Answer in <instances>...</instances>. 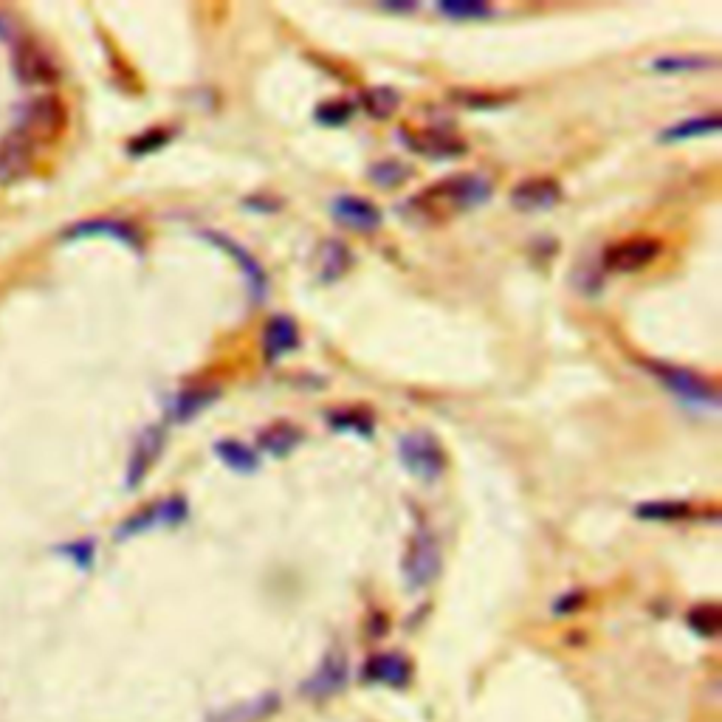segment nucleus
Instances as JSON below:
<instances>
[{
  "label": "nucleus",
  "instance_id": "obj_3",
  "mask_svg": "<svg viewBox=\"0 0 722 722\" xmlns=\"http://www.w3.org/2000/svg\"><path fill=\"white\" fill-rule=\"evenodd\" d=\"M65 127V105L57 96L43 94L34 96L26 108L20 110V119H17L15 133L23 136L26 142L37 147V144L54 142Z\"/></svg>",
  "mask_w": 722,
  "mask_h": 722
},
{
  "label": "nucleus",
  "instance_id": "obj_2",
  "mask_svg": "<svg viewBox=\"0 0 722 722\" xmlns=\"http://www.w3.org/2000/svg\"><path fill=\"white\" fill-rule=\"evenodd\" d=\"M440 565H443V556H440L438 536L421 525L415 534L409 536V545L404 550V565H401L409 590L421 593L429 584H435V579L440 576Z\"/></svg>",
  "mask_w": 722,
  "mask_h": 722
},
{
  "label": "nucleus",
  "instance_id": "obj_32",
  "mask_svg": "<svg viewBox=\"0 0 722 722\" xmlns=\"http://www.w3.org/2000/svg\"><path fill=\"white\" fill-rule=\"evenodd\" d=\"M60 556H68L71 562L82 570H88V567L94 565V556H96V545L94 539H82V542H68L63 548L57 550Z\"/></svg>",
  "mask_w": 722,
  "mask_h": 722
},
{
  "label": "nucleus",
  "instance_id": "obj_16",
  "mask_svg": "<svg viewBox=\"0 0 722 722\" xmlns=\"http://www.w3.org/2000/svg\"><path fill=\"white\" fill-rule=\"evenodd\" d=\"M34 147L23 136H17L15 130L0 139V184H12L17 178L32 170Z\"/></svg>",
  "mask_w": 722,
  "mask_h": 722
},
{
  "label": "nucleus",
  "instance_id": "obj_36",
  "mask_svg": "<svg viewBox=\"0 0 722 722\" xmlns=\"http://www.w3.org/2000/svg\"><path fill=\"white\" fill-rule=\"evenodd\" d=\"M12 32H9V23H6V17H0V40H9Z\"/></svg>",
  "mask_w": 722,
  "mask_h": 722
},
{
  "label": "nucleus",
  "instance_id": "obj_4",
  "mask_svg": "<svg viewBox=\"0 0 722 722\" xmlns=\"http://www.w3.org/2000/svg\"><path fill=\"white\" fill-rule=\"evenodd\" d=\"M398 457H401L404 469L412 477H418L421 483H435L446 471V452H443L440 440L424 429L409 432L398 440Z\"/></svg>",
  "mask_w": 722,
  "mask_h": 722
},
{
  "label": "nucleus",
  "instance_id": "obj_6",
  "mask_svg": "<svg viewBox=\"0 0 722 722\" xmlns=\"http://www.w3.org/2000/svg\"><path fill=\"white\" fill-rule=\"evenodd\" d=\"M189 514V505L184 497H167L161 503H153L136 511L133 517H127L119 528H116V536L119 539H127V536L136 534H147V531H156V528H173V525H181Z\"/></svg>",
  "mask_w": 722,
  "mask_h": 722
},
{
  "label": "nucleus",
  "instance_id": "obj_14",
  "mask_svg": "<svg viewBox=\"0 0 722 722\" xmlns=\"http://www.w3.org/2000/svg\"><path fill=\"white\" fill-rule=\"evenodd\" d=\"M204 237L206 240H212L215 246H220L229 257H235V263L240 266V271H243L246 285H249V291H252V297L257 299V302L266 297V288H268L266 271H263V266L257 263V257L249 254V249H243L237 240H232V237L226 235H218V232H204Z\"/></svg>",
  "mask_w": 722,
  "mask_h": 722
},
{
  "label": "nucleus",
  "instance_id": "obj_35",
  "mask_svg": "<svg viewBox=\"0 0 722 722\" xmlns=\"http://www.w3.org/2000/svg\"><path fill=\"white\" fill-rule=\"evenodd\" d=\"M581 604H584V593H570V596H562L556 604H553V613L556 615L576 613Z\"/></svg>",
  "mask_w": 722,
  "mask_h": 722
},
{
  "label": "nucleus",
  "instance_id": "obj_11",
  "mask_svg": "<svg viewBox=\"0 0 722 722\" xmlns=\"http://www.w3.org/2000/svg\"><path fill=\"white\" fill-rule=\"evenodd\" d=\"M164 440H167L164 426H147L142 435H139L133 452H130V460H127V488L142 486L147 471L153 469V463L161 457Z\"/></svg>",
  "mask_w": 722,
  "mask_h": 722
},
{
  "label": "nucleus",
  "instance_id": "obj_1",
  "mask_svg": "<svg viewBox=\"0 0 722 722\" xmlns=\"http://www.w3.org/2000/svg\"><path fill=\"white\" fill-rule=\"evenodd\" d=\"M491 195L488 178L477 173H463L455 178H443L435 187L424 189L421 195L412 198V204L424 209L429 218H443V215H455L471 206L486 204Z\"/></svg>",
  "mask_w": 722,
  "mask_h": 722
},
{
  "label": "nucleus",
  "instance_id": "obj_25",
  "mask_svg": "<svg viewBox=\"0 0 722 722\" xmlns=\"http://www.w3.org/2000/svg\"><path fill=\"white\" fill-rule=\"evenodd\" d=\"M367 175H370V181H373L376 187L393 189L407 181L409 170L401 161H395V158H384V161H376V164L367 170Z\"/></svg>",
  "mask_w": 722,
  "mask_h": 722
},
{
  "label": "nucleus",
  "instance_id": "obj_24",
  "mask_svg": "<svg viewBox=\"0 0 722 722\" xmlns=\"http://www.w3.org/2000/svg\"><path fill=\"white\" fill-rule=\"evenodd\" d=\"M398 105H401V96H398L395 88H367V91L361 94V108L367 110L373 119L393 116Z\"/></svg>",
  "mask_w": 722,
  "mask_h": 722
},
{
  "label": "nucleus",
  "instance_id": "obj_7",
  "mask_svg": "<svg viewBox=\"0 0 722 722\" xmlns=\"http://www.w3.org/2000/svg\"><path fill=\"white\" fill-rule=\"evenodd\" d=\"M347 677H350V666H347V655L342 649H333L325 655V660L316 666V672L302 686V697H308L311 703H322V700H328L333 694H339V691L347 686Z\"/></svg>",
  "mask_w": 722,
  "mask_h": 722
},
{
  "label": "nucleus",
  "instance_id": "obj_13",
  "mask_svg": "<svg viewBox=\"0 0 722 722\" xmlns=\"http://www.w3.org/2000/svg\"><path fill=\"white\" fill-rule=\"evenodd\" d=\"M361 677L367 683L390 686V689H404L412 680V663L401 652H378L364 663Z\"/></svg>",
  "mask_w": 722,
  "mask_h": 722
},
{
  "label": "nucleus",
  "instance_id": "obj_33",
  "mask_svg": "<svg viewBox=\"0 0 722 722\" xmlns=\"http://www.w3.org/2000/svg\"><path fill=\"white\" fill-rule=\"evenodd\" d=\"M353 116V105L350 102H325V105H319L316 108V119L322 122V125H345L347 119Z\"/></svg>",
  "mask_w": 722,
  "mask_h": 722
},
{
  "label": "nucleus",
  "instance_id": "obj_15",
  "mask_svg": "<svg viewBox=\"0 0 722 722\" xmlns=\"http://www.w3.org/2000/svg\"><path fill=\"white\" fill-rule=\"evenodd\" d=\"M562 201V187L553 178H525L511 189V204L522 212H539L550 209Z\"/></svg>",
  "mask_w": 722,
  "mask_h": 722
},
{
  "label": "nucleus",
  "instance_id": "obj_22",
  "mask_svg": "<svg viewBox=\"0 0 722 722\" xmlns=\"http://www.w3.org/2000/svg\"><path fill=\"white\" fill-rule=\"evenodd\" d=\"M215 455H218L229 469L240 471V474H252V471H257V466H260L257 452L249 449L246 443H240V440H232V438L215 443Z\"/></svg>",
  "mask_w": 722,
  "mask_h": 722
},
{
  "label": "nucleus",
  "instance_id": "obj_26",
  "mask_svg": "<svg viewBox=\"0 0 722 722\" xmlns=\"http://www.w3.org/2000/svg\"><path fill=\"white\" fill-rule=\"evenodd\" d=\"M440 15L452 17V20H483V17H491L497 15L491 6L486 3H480V0H474V3H463V0H443L438 6Z\"/></svg>",
  "mask_w": 722,
  "mask_h": 722
},
{
  "label": "nucleus",
  "instance_id": "obj_34",
  "mask_svg": "<svg viewBox=\"0 0 722 722\" xmlns=\"http://www.w3.org/2000/svg\"><path fill=\"white\" fill-rule=\"evenodd\" d=\"M170 136H167V130H150V133H142V136H136L133 142L127 144V153L130 156H144V153H153L156 147L167 142Z\"/></svg>",
  "mask_w": 722,
  "mask_h": 722
},
{
  "label": "nucleus",
  "instance_id": "obj_9",
  "mask_svg": "<svg viewBox=\"0 0 722 722\" xmlns=\"http://www.w3.org/2000/svg\"><path fill=\"white\" fill-rule=\"evenodd\" d=\"M65 240H82V237H110L116 243H122L127 249L133 252H142L144 237L139 235V229L127 220H116V218H91V220H79L74 226H68L63 232Z\"/></svg>",
  "mask_w": 722,
  "mask_h": 722
},
{
  "label": "nucleus",
  "instance_id": "obj_10",
  "mask_svg": "<svg viewBox=\"0 0 722 722\" xmlns=\"http://www.w3.org/2000/svg\"><path fill=\"white\" fill-rule=\"evenodd\" d=\"M15 74L23 85H51L60 77L54 60L48 57V51L37 43H17L15 46Z\"/></svg>",
  "mask_w": 722,
  "mask_h": 722
},
{
  "label": "nucleus",
  "instance_id": "obj_30",
  "mask_svg": "<svg viewBox=\"0 0 722 722\" xmlns=\"http://www.w3.org/2000/svg\"><path fill=\"white\" fill-rule=\"evenodd\" d=\"M689 627L697 635H706L714 638L720 632V607L717 604H703V607H694L689 613Z\"/></svg>",
  "mask_w": 722,
  "mask_h": 722
},
{
  "label": "nucleus",
  "instance_id": "obj_23",
  "mask_svg": "<svg viewBox=\"0 0 722 722\" xmlns=\"http://www.w3.org/2000/svg\"><path fill=\"white\" fill-rule=\"evenodd\" d=\"M409 142V147L415 153H424V156H435V158H449L463 153V144L455 142V136H446V133H421V136H412V139H404Z\"/></svg>",
  "mask_w": 722,
  "mask_h": 722
},
{
  "label": "nucleus",
  "instance_id": "obj_18",
  "mask_svg": "<svg viewBox=\"0 0 722 722\" xmlns=\"http://www.w3.org/2000/svg\"><path fill=\"white\" fill-rule=\"evenodd\" d=\"M299 345V328L291 316L277 314L268 319L266 330H263V356L266 361L283 359L285 353H291Z\"/></svg>",
  "mask_w": 722,
  "mask_h": 722
},
{
  "label": "nucleus",
  "instance_id": "obj_8",
  "mask_svg": "<svg viewBox=\"0 0 722 722\" xmlns=\"http://www.w3.org/2000/svg\"><path fill=\"white\" fill-rule=\"evenodd\" d=\"M660 254V240L655 237H627L621 243L610 246L604 252V271H613V274H632V271H641L646 268L655 257Z\"/></svg>",
  "mask_w": 722,
  "mask_h": 722
},
{
  "label": "nucleus",
  "instance_id": "obj_21",
  "mask_svg": "<svg viewBox=\"0 0 722 722\" xmlns=\"http://www.w3.org/2000/svg\"><path fill=\"white\" fill-rule=\"evenodd\" d=\"M717 127H720V116H717V113L694 116V119H686V122H680V125L663 130V133H660V142L675 144L689 142V139H700V136H714Z\"/></svg>",
  "mask_w": 722,
  "mask_h": 722
},
{
  "label": "nucleus",
  "instance_id": "obj_27",
  "mask_svg": "<svg viewBox=\"0 0 722 722\" xmlns=\"http://www.w3.org/2000/svg\"><path fill=\"white\" fill-rule=\"evenodd\" d=\"M691 508L686 503H675V500H663V503H646L638 505V517L641 519H658V522H677L686 519Z\"/></svg>",
  "mask_w": 722,
  "mask_h": 722
},
{
  "label": "nucleus",
  "instance_id": "obj_28",
  "mask_svg": "<svg viewBox=\"0 0 722 722\" xmlns=\"http://www.w3.org/2000/svg\"><path fill=\"white\" fill-rule=\"evenodd\" d=\"M717 60L714 57H697V54H689V57H663V60H655L652 63V71H660V74H677V71H703V68H714Z\"/></svg>",
  "mask_w": 722,
  "mask_h": 722
},
{
  "label": "nucleus",
  "instance_id": "obj_12",
  "mask_svg": "<svg viewBox=\"0 0 722 722\" xmlns=\"http://www.w3.org/2000/svg\"><path fill=\"white\" fill-rule=\"evenodd\" d=\"M330 215L339 220L342 226L353 229V232H376L381 226V212H378L376 204H370L367 198H359V195H339L333 198L330 204Z\"/></svg>",
  "mask_w": 722,
  "mask_h": 722
},
{
  "label": "nucleus",
  "instance_id": "obj_5",
  "mask_svg": "<svg viewBox=\"0 0 722 722\" xmlns=\"http://www.w3.org/2000/svg\"><path fill=\"white\" fill-rule=\"evenodd\" d=\"M649 370H652V376L660 378V384L669 393L677 395L689 407L717 409V404H720L714 384L703 376H697V373H691V370H683V367H675V364H663V361L649 364Z\"/></svg>",
  "mask_w": 722,
  "mask_h": 722
},
{
  "label": "nucleus",
  "instance_id": "obj_17",
  "mask_svg": "<svg viewBox=\"0 0 722 722\" xmlns=\"http://www.w3.org/2000/svg\"><path fill=\"white\" fill-rule=\"evenodd\" d=\"M277 711H280V694H277V691H266V694H260V697L240 700L235 706L215 711L206 722H263L268 720L271 714H277Z\"/></svg>",
  "mask_w": 722,
  "mask_h": 722
},
{
  "label": "nucleus",
  "instance_id": "obj_20",
  "mask_svg": "<svg viewBox=\"0 0 722 722\" xmlns=\"http://www.w3.org/2000/svg\"><path fill=\"white\" fill-rule=\"evenodd\" d=\"M299 440H302V429L294 424H285L283 421V424H274L268 426V429H263L260 438H257V446H260L266 455L285 457L297 449Z\"/></svg>",
  "mask_w": 722,
  "mask_h": 722
},
{
  "label": "nucleus",
  "instance_id": "obj_29",
  "mask_svg": "<svg viewBox=\"0 0 722 722\" xmlns=\"http://www.w3.org/2000/svg\"><path fill=\"white\" fill-rule=\"evenodd\" d=\"M328 421L336 432H356V435H370V432H373V421H370L367 415H361L359 409L330 412Z\"/></svg>",
  "mask_w": 722,
  "mask_h": 722
},
{
  "label": "nucleus",
  "instance_id": "obj_31",
  "mask_svg": "<svg viewBox=\"0 0 722 722\" xmlns=\"http://www.w3.org/2000/svg\"><path fill=\"white\" fill-rule=\"evenodd\" d=\"M322 257H325V260H322V280H325V283H328V280H336V277L347 268V263H350L347 249L342 243H336V240H328V243H325Z\"/></svg>",
  "mask_w": 722,
  "mask_h": 722
},
{
  "label": "nucleus",
  "instance_id": "obj_19",
  "mask_svg": "<svg viewBox=\"0 0 722 722\" xmlns=\"http://www.w3.org/2000/svg\"><path fill=\"white\" fill-rule=\"evenodd\" d=\"M218 395V387H192V390H184V393H178L173 401H170V418H173L175 424H187L198 412H204Z\"/></svg>",
  "mask_w": 722,
  "mask_h": 722
}]
</instances>
